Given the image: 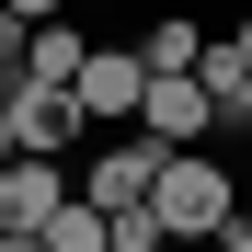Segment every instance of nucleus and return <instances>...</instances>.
<instances>
[{
    "instance_id": "f257e3e1",
    "label": "nucleus",
    "mask_w": 252,
    "mask_h": 252,
    "mask_svg": "<svg viewBox=\"0 0 252 252\" xmlns=\"http://www.w3.org/2000/svg\"><path fill=\"white\" fill-rule=\"evenodd\" d=\"M149 206H160V229H172V241H218V229L241 218V184H229L206 149H160V184H149Z\"/></svg>"
},
{
    "instance_id": "f03ea898",
    "label": "nucleus",
    "mask_w": 252,
    "mask_h": 252,
    "mask_svg": "<svg viewBox=\"0 0 252 252\" xmlns=\"http://www.w3.org/2000/svg\"><path fill=\"white\" fill-rule=\"evenodd\" d=\"M149 184H160V138H149V126H126L115 149H92V160H80V195H92L103 218H126V206H149Z\"/></svg>"
},
{
    "instance_id": "7ed1b4c3",
    "label": "nucleus",
    "mask_w": 252,
    "mask_h": 252,
    "mask_svg": "<svg viewBox=\"0 0 252 252\" xmlns=\"http://www.w3.org/2000/svg\"><path fill=\"white\" fill-rule=\"evenodd\" d=\"M69 103L92 115V126H138V103H149V58H138V46H92L80 80H69Z\"/></svg>"
},
{
    "instance_id": "20e7f679",
    "label": "nucleus",
    "mask_w": 252,
    "mask_h": 252,
    "mask_svg": "<svg viewBox=\"0 0 252 252\" xmlns=\"http://www.w3.org/2000/svg\"><path fill=\"white\" fill-rule=\"evenodd\" d=\"M69 195H80V172H69V160H34V149H12V160H0V229H46Z\"/></svg>"
},
{
    "instance_id": "39448f33",
    "label": "nucleus",
    "mask_w": 252,
    "mask_h": 252,
    "mask_svg": "<svg viewBox=\"0 0 252 252\" xmlns=\"http://www.w3.org/2000/svg\"><path fill=\"white\" fill-rule=\"evenodd\" d=\"M0 92H12V149H34V160H69V138L92 126L58 80H0Z\"/></svg>"
},
{
    "instance_id": "423d86ee",
    "label": "nucleus",
    "mask_w": 252,
    "mask_h": 252,
    "mask_svg": "<svg viewBox=\"0 0 252 252\" xmlns=\"http://www.w3.org/2000/svg\"><path fill=\"white\" fill-rule=\"evenodd\" d=\"M138 126L160 149H206V126H218V92H206L195 69H172V80H149V103H138Z\"/></svg>"
},
{
    "instance_id": "0eeeda50",
    "label": "nucleus",
    "mask_w": 252,
    "mask_h": 252,
    "mask_svg": "<svg viewBox=\"0 0 252 252\" xmlns=\"http://www.w3.org/2000/svg\"><path fill=\"white\" fill-rule=\"evenodd\" d=\"M80 58H92V34H80V23H34L23 80H58V92H69V80H80Z\"/></svg>"
},
{
    "instance_id": "6e6552de",
    "label": "nucleus",
    "mask_w": 252,
    "mask_h": 252,
    "mask_svg": "<svg viewBox=\"0 0 252 252\" xmlns=\"http://www.w3.org/2000/svg\"><path fill=\"white\" fill-rule=\"evenodd\" d=\"M138 58H149V80H172V69H195V58H206V23H184V12H160V23L138 34Z\"/></svg>"
},
{
    "instance_id": "1a4fd4ad",
    "label": "nucleus",
    "mask_w": 252,
    "mask_h": 252,
    "mask_svg": "<svg viewBox=\"0 0 252 252\" xmlns=\"http://www.w3.org/2000/svg\"><path fill=\"white\" fill-rule=\"evenodd\" d=\"M34 241H46V252H115V218H103L92 195H69V206H58V218L34 229Z\"/></svg>"
},
{
    "instance_id": "9d476101",
    "label": "nucleus",
    "mask_w": 252,
    "mask_h": 252,
    "mask_svg": "<svg viewBox=\"0 0 252 252\" xmlns=\"http://www.w3.org/2000/svg\"><path fill=\"white\" fill-rule=\"evenodd\" d=\"M115 252H172V229H160V206H126V218H115Z\"/></svg>"
},
{
    "instance_id": "9b49d317",
    "label": "nucleus",
    "mask_w": 252,
    "mask_h": 252,
    "mask_svg": "<svg viewBox=\"0 0 252 252\" xmlns=\"http://www.w3.org/2000/svg\"><path fill=\"white\" fill-rule=\"evenodd\" d=\"M23 46H34V23H23V12H0V80H23Z\"/></svg>"
},
{
    "instance_id": "f8f14e48",
    "label": "nucleus",
    "mask_w": 252,
    "mask_h": 252,
    "mask_svg": "<svg viewBox=\"0 0 252 252\" xmlns=\"http://www.w3.org/2000/svg\"><path fill=\"white\" fill-rule=\"evenodd\" d=\"M0 12H23V23H69V0H0Z\"/></svg>"
},
{
    "instance_id": "ddd939ff",
    "label": "nucleus",
    "mask_w": 252,
    "mask_h": 252,
    "mask_svg": "<svg viewBox=\"0 0 252 252\" xmlns=\"http://www.w3.org/2000/svg\"><path fill=\"white\" fill-rule=\"evenodd\" d=\"M218 115H229V126H252V80H241V92H229V103H218Z\"/></svg>"
},
{
    "instance_id": "4468645a",
    "label": "nucleus",
    "mask_w": 252,
    "mask_h": 252,
    "mask_svg": "<svg viewBox=\"0 0 252 252\" xmlns=\"http://www.w3.org/2000/svg\"><path fill=\"white\" fill-rule=\"evenodd\" d=\"M206 252H252V229H241V218H229V229H218V241H206Z\"/></svg>"
},
{
    "instance_id": "2eb2a0df",
    "label": "nucleus",
    "mask_w": 252,
    "mask_h": 252,
    "mask_svg": "<svg viewBox=\"0 0 252 252\" xmlns=\"http://www.w3.org/2000/svg\"><path fill=\"white\" fill-rule=\"evenodd\" d=\"M0 160H12V92H0Z\"/></svg>"
},
{
    "instance_id": "dca6fc26",
    "label": "nucleus",
    "mask_w": 252,
    "mask_h": 252,
    "mask_svg": "<svg viewBox=\"0 0 252 252\" xmlns=\"http://www.w3.org/2000/svg\"><path fill=\"white\" fill-rule=\"evenodd\" d=\"M241 229H252V195H241Z\"/></svg>"
},
{
    "instance_id": "f3484780",
    "label": "nucleus",
    "mask_w": 252,
    "mask_h": 252,
    "mask_svg": "<svg viewBox=\"0 0 252 252\" xmlns=\"http://www.w3.org/2000/svg\"><path fill=\"white\" fill-rule=\"evenodd\" d=\"M241 46H252V12H241Z\"/></svg>"
}]
</instances>
